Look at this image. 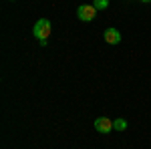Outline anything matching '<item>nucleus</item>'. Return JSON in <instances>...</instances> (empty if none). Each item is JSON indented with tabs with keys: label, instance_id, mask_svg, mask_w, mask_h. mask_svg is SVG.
Listing matches in <instances>:
<instances>
[{
	"label": "nucleus",
	"instance_id": "f257e3e1",
	"mask_svg": "<svg viewBox=\"0 0 151 149\" xmlns=\"http://www.w3.org/2000/svg\"><path fill=\"white\" fill-rule=\"evenodd\" d=\"M50 32H52V24H50L48 18H40V20H36V24L32 26V35H35L36 40H40V45H47Z\"/></svg>",
	"mask_w": 151,
	"mask_h": 149
},
{
	"label": "nucleus",
	"instance_id": "39448f33",
	"mask_svg": "<svg viewBox=\"0 0 151 149\" xmlns=\"http://www.w3.org/2000/svg\"><path fill=\"white\" fill-rule=\"evenodd\" d=\"M113 129L125 131V129H127V121H125V119H115V121H113Z\"/></svg>",
	"mask_w": 151,
	"mask_h": 149
},
{
	"label": "nucleus",
	"instance_id": "7ed1b4c3",
	"mask_svg": "<svg viewBox=\"0 0 151 149\" xmlns=\"http://www.w3.org/2000/svg\"><path fill=\"white\" fill-rule=\"evenodd\" d=\"M93 125L99 133H109V131L113 129V121H109L107 117H99V119H95Z\"/></svg>",
	"mask_w": 151,
	"mask_h": 149
},
{
	"label": "nucleus",
	"instance_id": "423d86ee",
	"mask_svg": "<svg viewBox=\"0 0 151 149\" xmlns=\"http://www.w3.org/2000/svg\"><path fill=\"white\" fill-rule=\"evenodd\" d=\"M93 6L97 10H105V8H109V0H93Z\"/></svg>",
	"mask_w": 151,
	"mask_h": 149
},
{
	"label": "nucleus",
	"instance_id": "f03ea898",
	"mask_svg": "<svg viewBox=\"0 0 151 149\" xmlns=\"http://www.w3.org/2000/svg\"><path fill=\"white\" fill-rule=\"evenodd\" d=\"M95 16H97V8H95L93 4H81L77 8V18L83 20V22H91Z\"/></svg>",
	"mask_w": 151,
	"mask_h": 149
},
{
	"label": "nucleus",
	"instance_id": "0eeeda50",
	"mask_svg": "<svg viewBox=\"0 0 151 149\" xmlns=\"http://www.w3.org/2000/svg\"><path fill=\"white\" fill-rule=\"evenodd\" d=\"M141 2H151V0H141Z\"/></svg>",
	"mask_w": 151,
	"mask_h": 149
},
{
	"label": "nucleus",
	"instance_id": "20e7f679",
	"mask_svg": "<svg viewBox=\"0 0 151 149\" xmlns=\"http://www.w3.org/2000/svg\"><path fill=\"white\" fill-rule=\"evenodd\" d=\"M105 42L109 45H119L121 42V32L117 28H107L105 30Z\"/></svg>",
	"mask_w": 151,
	"mask_h": 149
}]
</instances>
